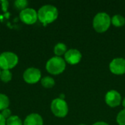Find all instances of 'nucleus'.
Here are the masks:
<instances>
[{"label":"nucleus","instance_id":"1","mask_svg":"<svg viewBox=\"0 0 125 125\" xmlns=\"http://www.w3.org/2000/svg\"><path fill=\"white\" fill-rule=\"evenodd\" d=\"M59 12L57 8L51 4H45L41 7L37 12L38 20L44 25L49 24L58 18Z\"/></svg>","mask_w":125,"mask_h":125},{"label":"nucleus","instance_id":"2","mask_svg":"<svg viewBox=\"0 0 125 125\" xmlns=\"http://www.w3.org/2000/svg\"><path fill=\"white\" fill-rule=\"evenodd\" d=\"M93 28L98 33L105 32L111 24V18L104 12H98L93 19Z\"/></svg>","mask_w":125,"mask_h":125},{"label":"nucleus","instance_id":"3","mask_svg":"<svg viewBox=\"0 0 125 125\" xmlns=\"http://www.w3.org/2000/svg\"><path fill=\"white\" fill-rule=\"evenodd\" d=\"M45 68L51 75H59L65 70L66 62L60 56H53L47 62Z\"/></svg>","mask_w":125,"mask_h":125},{"label":"nucleus","instance_id":"4","mask_svg":"<svg viewBox=\"0 0 125 125\" xmlns=\"http://www.w3.org/2000/svg\"><path fill=\"white\" fill-rule=\"evenodd\" d=\"M18 62V56L10 51H5L0 54V69L2 70H10L15 67Z\"/></svg>","mask_w":125,"mask_h":125},{"label":"nucleus","instance_id":"5","mask_svg":"<svg viewBox=\"0 0 125 125\" xmlns=\"http://www.w3.org/2000/svg\"><path fill=\"white\" fill-rule=\"evenodd\" d=\"M51 110L54 116L59 118H64L68 114V105L64 100L56 98L51 104Z\"/></svg>","mask_w":125,"mask_h":125},{"label":"nucleus","instance_id":"6","mask_svg":"<svg viewBox=\"0 0 125 125\" xmlns=\"http://www.w3.org/2000/svg\"><path fill=\"white\" fill-rule=\"evenodd\" d=\"M20 19L26 24L31 25L36 23L37 18V12L33 8H26L21 11L19 14Z\"/></svg>","mask_w":125,"mask_h":125},{"label":"nucleus","instance_id":"7","mask_svg":"<svg viewBox=\"0 0 125 125\" xmlns=\"http://www.w3.org/2000/svg\"><path fill=\"white\" fill-rule=\"evenodd\" d=\"M23 78L27 83H37L41 79V72L36 67H29L24 71Z\"/></svg>","mask_w":125,"mask_h":125},{"label":"nucleus","instance_id":"8","mask_svg":"<svg viewBox=\"0 0 125 125\" xmlns=\"http://www.w3.org/2000/svg\"><path fill=\"white\" fill-rule=\"evenodd\" d=\"M105 101L109 107L116 108L121 104L122 96L116 90H110L105 96Z\"/></svg>","mask_w":125,"mask_h":125},{"label":"nucleus","instance_id":"9","mask_svg":"<svg viewBox=\"0 0 125 125\" xmlns=\"http://www.w3.org/2000/svg\"><path fill=\"white\" fill-rule=\"evenodd\" d=\"M110 71L117 75L125 74V59L116 58L114 59L109 64Z\"/></svg>","mask_w":125,"mask_h":125},{"label":"nucleus","instance_id":"10","mask_svg":"<svg viewBox=\"0 0 125 125\" xmlns=\"http://www.w3.org/2000/svg\"><path fill=\"white\" fill-rule=\"evenodd\" d=\"M82 59V54L81 53L75 48H72L70 50H67V51L64 54V61L71 64L75 65L78 64Z\"/></svg>","mask_w":125,"mask_h":125},{"label":"nucleus","instance_id":"11","mask_svg":"<svg viewBox=\"0 0 125 125\" xmlns=\"http://www.w3.org/2000/svg\"><path fill=\"white\" fill-rule=\"evenodd\" d=\"M23 125H43V119L38 114H31L26 117Z\"/></svg>","mask_w":125,"mask_h":125},{"label":"nucleus","instance_id":"12","mask_svg":"<svg viewBox=\"0 0 125 125\" xmlns=\"http://www.w3.org/2000/svg\"><path fill=\"white\" fill-rule=\"evenodd\" d=\"M53 51H54L56 56H60L61 57V56L64 55L65 53L67 51V45L63 42H59L54 46Z\"/></svg>","mask_w":125,"mask_h":125},{"label":"nucleus","instance_id":"13","mask_svg":"<svg viewBox=\"0 0 125 125\" xmlns=\"http://www.w3.org/2000/svg\"><path fill=\"white\" fill-rule=\"evenodd\" d=\"M111 24L116 27H122L125 24V17L122 15H115L111 18Z\"/></svg>","mask_w":125,"mask_h":125},{"label":"nucleus","instance_id":"14","mask_svg":"<svg viewBox=\"0 0 125 125\" xmlns=\"http://www.w3.org/2000/svg\"><path fill=\"white\" fill-rule=\"evenodd\" d=\"M41 84L43 87L46 89H51L55 85V81L52 77L50 76H45L42 78L40 81Z\"/></svg>","mask_w":125,"mask_h":125},{"label":"nucleus","instance_id":"15","mask_svg":"<svg viewBox=\"0 0 125 125\" xmlns=\"http://www.w3.org/2000/svg\"><path fill=\"white\" fill-rule=\"evenodd\" d=\"M10 105V100L8 97L4 94L0 93V111L8 108Z\"/></svg>","mask_w":125,"mask_h":125},{"label":"nucleus","instance_id":"16","mask_svg":"<svg viewBox=\"0 0 125 125\" xmlns=\"http://www.w3.org/2000/svg\"><path fill=\"white\" fill-rule=\"evenodd\" d=\"M7 125H23L21 119L18 116H11L6 120Z\"/></svg>","mask_w":125,"mask_h":125},{"label":"nucleus","instance_id":"17","mask_svg":"<svg viewBox=\"0 0 125 125\" xmlns=\"http://www.w3.org/2000/svg\"><path fill=\"white\" fill-rule=\"evenodd\" d=\"M0 79L4 83L9 82L12 79V73L9 70H1L0 75Z\"/></svg>","mask_w":125,"mask_h":125},{"label":"nucleus","instance_id":"18","mask_svg":"<svg viewBox=\"0 0 125 125\" xmlns=\"http://www.w3.org/2000/svg\"><path fill=\"white\" fill-rule=\"evenodd\" d=\"M28 5V1L26 0H16L14 2V6L15 8L23 10L26 8H27Z\"/></svg>","mask_w":125,"mask_h":125},{"label":"nucleus","instance_id":"19","mask_svg":"<svg viewBox=\"0 0 125 125\" xmlns=\"http://www.w3.org/2000/svg\"><path fill=\"white\" fill-rule=\"evenodd\" d=\"M116 122L119 125H125V108L118 114L116 116Z\"/></svg>","mask_w":125,"mask_h":125},{"label":"nucleus","instance_id":"20","mask_svg":"<svg viewBox=\"0 0 125 125\" xmlns=\"http://www.w3.org/2000/svg\"><path fill=\"white\" fill-rule=\"evenodd\" d=\"M1 114L3 116V117L7 120L8 118H10L12 115H11V111L9 108H6L4 110H3L1 113Z\"/></svg>","mask_w":125,"mask_h":125},{"label":"nucleus","instance_id":"21","mask_svg":"<svg viewBox=\"0 0 125 125\" xmlns=\"http://www.w3.org/2000/svg\"><path fill=\"white\" fill-rule=\"evenodd\" d=\"M2 4V10L4 12H6L7 10V7H8V5H9V2L7 0H4V1H0Z\"/></svg>","mask_w":125,"mask_h":125},{"label":"nucleus","instance_id":"22","mask_svg":"<svg viewBox=\"0 0 125 125\" xmlns=\"http://www.w3.org/2000/svg\"><path fill=\"white\" fill-rule=\"evenodd\" d=\"M0 125H6V119L0 114Z\"/></svg>","mask_w":125,"mask_h":125},{"label":"nucleus","instance_id":"23","mask_svg":"<svg viewBox=\"0 0 125 125\" xmlns=\"http://www.w3.org/2000/svg\"><path fill=\"white\" fill-rule=\"evenodd\" d=\"M92 125H109L108 123L105 122H97L95 123H94Z\"/></svg>","mask_w":125,"mask_h":125},{"label":"nucleus","instance_id":"24","mask_svg":"<svg viewBox=\"0 0 125 125\" xmlns=\"http://www.w3.org/2000/svg\"><path fill=\"white\" fill-rule=\"evenodd\" d=\"M122 105H123V107L125 108V97L123 99V100H122Z\"/></svg>","mask_w":125,"mask_h":125},{"label":"nucleus","instance_id":"25","mask_svg":"<svg viewBox=\"0 0 125 125\" xmlns=\"http://www.w3.org/2000/svg\"><path fill=\"white\" fill-rule=\"evenodd\" d=\"M83 125V124H81V125Z\"/></svg>","mask_w":125,"mask_h":125},{"label":"nucleus","instance_id":"26","mask_svg":"<svg viewBox=\"0 0 125 125\" xmlns=\"http://www.w3.org/2000/svg\"><path fill=\"white\" fill-rule=\"evenodd\" d=\"M1 69H0V75H1Z\"/></svg>","mask_w":125,"mask_h":125}]
</instances>
